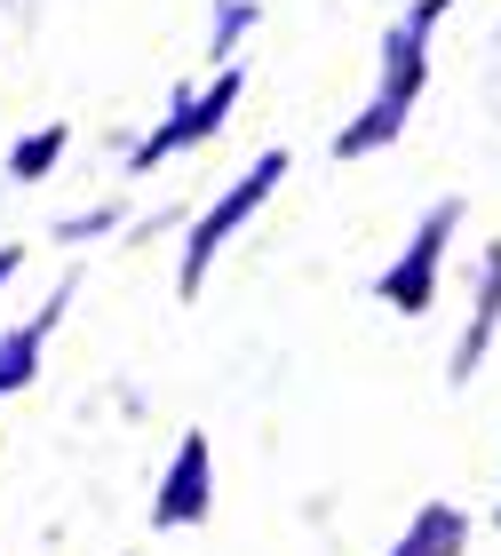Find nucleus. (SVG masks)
Returning a JSON list of instances; mask_svg holds the SVG:
<instances>
[{
	"label": "nucleus",
	"mask_w": 501,
	"mask_h": 556,
	"mask_svg": "<svg viewBox=\"0 0 501 556\" xmlns=\"http://www.w3.org/2000/svg\"><path fill=\"white\" fill-rule=\"evenodd\" d=\"M446 9H454V0H414V9L390 24V40H383V88H374V104L335 136L342 160H366V151L398 143V128H406L422 80H430V24H438Z\"/></svg>",
	"instance_id": "obj_1"
},
{
	"label": "nucleus",
	"mask_w": 501,
	"mask_h": 556,
	"mask_svg": "<svg viewBox=\"0 0 501 556\" xmlns=\"http://www.w3.org/2000/svg\"><path fill=\"white\" fill-rule=\"evenodd\" d=\"M279 184H287V151H263V160H255V167H247L239 184H231V191H223L215 207H208V223H199V231H191V247H184V294H199V278H208V263L223 255V239H231V231H239V223L255 215V207H263V199L279 191Z\"/></svg>",
	"instance_id": "obj_2"
},
{
	"label": "nucleus",
	"mask_w": 501,
	"mask_h": 556,
	"mask_svg": "<svg viewBox=\"0 0 501 556\" xmlns=\"http://www.w3.org/2000/svg\"><path fill=\"white\" fill-rule=\"evenodd\" d=\"M454 215H462V207H430V223L414 231V247H406L383 278H374V294L398 302L406 318H422V311L438 302V263H446V239H454Z\"/></svg>",
	"instance_id": "obj_3"
},
{
	"label": "nucleus",
	"mask_w": 501,
	"mask_h": 556,
	"mask_svg": "<svg viewBox=\"0 0 501 556\" xmlns=\"http://www.w3.org/2000/svg\"><path fill=\"white\" fill-rule=\"evenodd\" d=\"M208 501H215V453H208V438L191 429V438L175 445V462H167V485H160V501H152V525L184 533V525L208 517Z\"/></svg>",
	"instance_id": "obj_4"
},
{
	"label": "nucleus",
	"mask_w": 501,
	"mask_h": 556,
	"mask_svg": "<svg viewBox=\"0 0 501 556\" xmlns=\"http://www.w3.org/2000/svg\"><path fill=\"white\" fill-rule=\"evenodd\" d=\"M231 104H239V72H223V80L208 88V96H191L184 88V104H175V119L136 151V167H152V160H167V151H184V143H199V136H215L223 119H231Z\"/></svg>",
	"instance_id": "obj_5"
},
{
	"label": "nucleus",
	"mask_w": 501,
	"mask_h": 556,
	"mask_svg": "<svg viewBox=\"0 0 501 556\" xmlns=\"http://www.w3.org/2000/svg\"><path fill=\"white\" fill-rule=\"evenodd\" d=\"M462 548H469V517L454 501H430V509L390 541V556H462Z\"/></svg>",
	"instance_id": "obj_6"
},
{
	"label": "nucleus",
	"mask_w": 501,
	"mask_h": 556,
	"mask_svg": "<svg viewBox=\"0 0 501 556\" xmlns=\"http://www.w3.org/2000/svg\"><path fill=\"white\" fill-rule=\"evenodd\" d=\"M493 326H501V247H486V278H478V311H469V334L454 350V382L478 374V358L493 350Z\"/></svg>",
	"instance_id": "obj_7"
},
{
	"label": "nucleus",
	"mask_w": 501,
	"mask_h": 556,
	"mask_svg": "<svg viewBox=\"0 0 501 556\" xmlns=\"http://www.w3.org/2000/svg\"><path fill=\"white\" fill-rule=\"evenodd\" d=\"M48 318H57V302L33 318V326H16V334H0V390H24L33 382V366H40V334H48Z\"/></svg>",
	"instance_id": "obj_8"
},
{
	"label": "nucleus",
	"mask_w": 501,
	"mask_h": 556,
	"mask_svg": "<svg viewBox=\"0 0 501 556\" xmlns=\"http://www.w3.org/2000/svg\"><path fill=\"white\" fill-rule=\"evenodd\" d=\"M57 151H64V128H40V136H24V143H16V160H9V175H16V184H40V175L57 167Z\"/></svg>",
	"instance_id": "obj_9"
},
{
	"label": "nucleus",
	"mask_w": 501,
	"mask_h": 556,
	"mask_svg": "<svg viewBox=\"0 0 501 556\" xmlns=\"http://www.w3.org/2000/svg\"><path fill=\"white\" fill-rule=\"evenodd\" d=\"M247 16H255V9H247V0H223V24H215V40H223V48H231V40H239V24H247Z\"/></svg>",
	"instance_id": "obj_10"
},
{
	"label": "nucleus",
	"mask_w": 501,
	"mask_h": 556,
	"mask_svg": "<svg viewBox=\"0 0 501 556\" xmlns=\"http://www.w3.org/2000/svg\"><path fill=\"white\" fill-rule=\"evenodd\" d=\"M9 278H16V247H0V287H9Z\"/></svg>",
	"instance_id": "obj_11"
}]
</instances>
